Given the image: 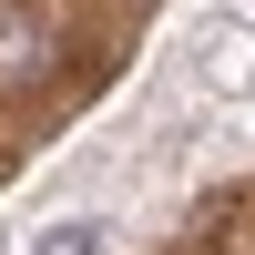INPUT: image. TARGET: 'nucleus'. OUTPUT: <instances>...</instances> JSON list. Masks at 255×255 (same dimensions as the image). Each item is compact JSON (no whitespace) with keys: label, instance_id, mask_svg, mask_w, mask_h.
Segmentation results:
<instances>
[{"label":"nucleus","instance_id":"f257e3e1","mask_svg":"<svg viewBox=\"0 0 255 255\" xmlns=\"http://www.w3.org/2000/svg\"><path fill=\"white\" fill-rule=\"evenodd\" d=\"M31 255H102V225H51Z\"/></svg>","mask_w":255,"mask_h":255}]
</instances>
